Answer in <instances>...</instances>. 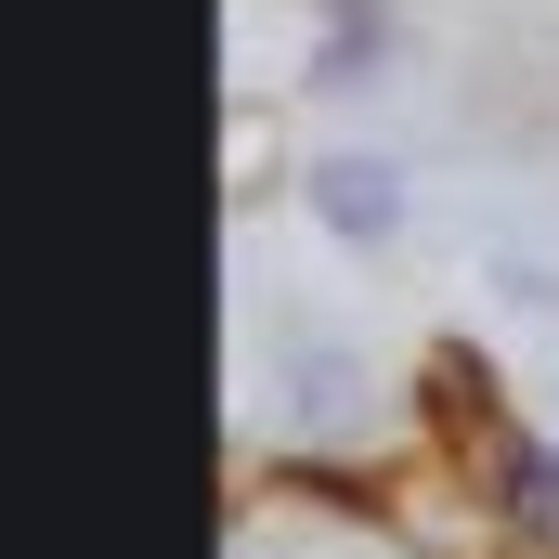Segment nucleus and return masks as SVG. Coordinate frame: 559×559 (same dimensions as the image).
<instances>
[{
  "label": "nucleus",
  "mask_w": 559,
  "mask_h": 559,
  "mask_svg": "<svg viewBox=\"0 0 559 559\" xmlns=\"http://www.w3.org/2000/svg\"><path fill=\"white\" fill-rule=\"evenodd\" d=\"M455 261H468V286H481V312H508V325H547L559 312V235L534 222V209H495V195H481Z\"/></svg>",
  "instance_id": "nucleus-3"
},
{
  "label": "nucleus",
  "mask_w": 559,
  "mask_h": 559,
  "mask_svg": "<svg viewBox=\"0 0 559 559\" xmlns=\"http://www.w3.org/2000/svg\"><path fill=\"white\" fill-rule=\"evenodd\" d=\"M248 404H261V429L352 442V429H378V352L338 338V325H286V352L248 338Z\"/></svg>",
  "instance_id": "nucleus-1"
},
{
  "label": "nucleus",
  "mask_w": 559,
  "mask_h": 559,
  "mask_svg": "<svg viewBox=\"0 0 559 559\" xmlns=\"http://www.w3.org/2000/svg\"><path fill=\"white\" fill-rule=\"evenodd\" d=\"M299 209H312L325 248H404V235H417V169L378 156V143H325V156L299 169Z\"/></svg>",
  "instance_id": "nucleus-2"
}]
</instances>
